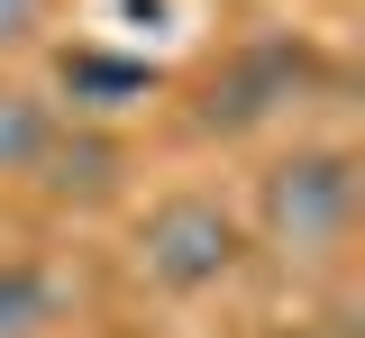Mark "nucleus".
I'll return each mask as SVG.
<instances>
[{"mask_svg": "<svg viewBox=\"0 0 365 338\" xmlns=\"http://www.w3.org/2000/svg\"><path fill=\"white\" fill-rule=\"evenodd\" d=\"M292 338H302V329H292Z\"/></svg>", "mask_w": 365, "mask_h": 338, "instance_id": "obj_6", "label": "nucleus"}, {"mask_svg": "<svg viewBox=\"0 0 365 338\" xmlns=\"http://www.w3.org/2000/svg\"><path fill=\"white\" fill-rule=\"evenodd\" d=\"M37 155H46V119H37V101L0 92V174H9V165H37Z\"/></svg>", "mask_w": 365, "mask_h": 338, "instance_id": "obj_3", "label": "nucleus"}, {"mask_svg": "<svg viewBox=\"0 0 365 338\" xmlns=\"http://www.w3.org/2000/svg\"><path fill=\"white\" fill-rule=\"evenodd\" d=\"M46 320V284L28 265H0V338H28Z\"/></svg>", "mask_w": 365, "mask_h": 338, "instance_id": "obj_4", "label": "nucleus"}, {"mask_svg": "<svg viewBox=\"0 0 365 338\" xmlns=\"http://www.w3.org/2000/svg\"><path fill=\"white\" fill-rule=\"evenodd\" d=\"M228 256H237V229H228L210 201H174V210L146 220V265L165 284H210Z\"/></svg>", "mask_w": 365, "mask_h": 338, "instance_id": "obj_2", "label": "nucleus"}, {"mask_svg": "<svg viewBox=\"0 0 365 338\" xmlns=\"http://www.w3.org/2000/svg\"><path fill=\"white\" fill-rule=\"evenodd\" d=\"M28 9H37V0H0V37H19V28H28Z\"/></svg>", "mask_w": 365, "mask_h": 338, "instance_id": "obj_5", "label": "nucleus"}, {"mask_svg": "<svg viewBox=\"0 0 365 338\" xmlns=\"http://www.w3.org/2000/svg\"><path fill=\"white\" fill-rule=\"evenodd\" d=\"M347 201H356V174H347V155H302V165H283L274 174V238H292L302 256L347 238Z\"/></svg>", "mask_w": 365, "mask_h": 338, "instance_id": "obj_1", "label": "nucleus"}]
</instances>
